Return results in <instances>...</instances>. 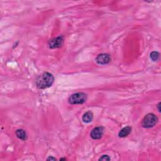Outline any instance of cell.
Wrapping results in <instances>:
<instances>
[{"mask_svg": "<svg viewBox=\"0 0 161 161\" xmlns=\"http://www.w3.org/2000/svg\"><path fill=\"white\" fill-rule=\"evenodd\" d=\"M54 81V78L52 74L48 72H45L39 76L35 80L37 87L40 90L47 89L51 87Z\"/></svg>", "mask_w": 161, "mask_h": 161, "instance_id": "6da1fadb", "label": "cell"}, {"mask_svg": "<svg viewBox=\"0 0 161 161\" xmlns=\"http://www.w3.org/2000/svg\"><path fill=\"white\" fill-rule=\"evenodd\" d=\"M158 121V118L154 113H149L142 121V126L145 128H150L155 126Z\"/></svg>", "mask_w": 161, "mask_h": 161, "instance_id": "7a4b0ae2", "label": "cell"}, {"mask_svg": "<svg viewBox=\"0 0 161 161\" xmlns=\"http://www.w3.org/2000/svg\"><path fill=\"white\" fill-rule=\"evenodd\" d=\"M87 100V95L84 93H77L72 94L69 98V103L71 105H80L83 104Z\"/></svg>", "mask_w": 161, "mask_h": 161, "instance_id": "3957f363", "label": "cell"}, {"mask_svg": "<svg viewBox=\"0 0 161 161\" xmlns=\"http://www.w3.org/2000/svg\"><path fill=\"white\" fill-rule=\"evenodd\" d=\"M64 37L59 36L56 38L50 40L48 42V45L50 49H57L62 47L64 44Z\"/></svg>", "mask_w": 161, "mask_h": 161, "instance_id": "277c9868", "label": "cell"}, {"mask_svg": "<svg viewBox=\"0 0 161 161\" xmlns=\"http://www.w3.org/2000/svg\"><path fill=\"white\" fill-rule=\"evenodd\" d=\"M104 133V128L103 126H98L92 130L90 135L94 140L100 139Z\"/></svg>", "mask_w": 161, "mask_h": 161, "instance_id": "5b68a950", "label": "cell"}, {"mask_svg": "<svg viewBox=\"0 0 161 161\" xmlns=\"http://www.w3.org/2000/svg\"><path fill=\"white\" fill-rule=\"evenodd\" d=\"M96 60L98 64L105 65L108 64L111 60V57L108 53H101L97 56Z\"/></svg>", "mask_w": 161, "mask_h": 161, "instance_id": "8992f818", "label": "cell"}, {"mask_svg": "<svg viewBox=\"0 0 161 161\" xmlns=\"http://www.w3.org/2000/svg\"><path fill=\"white\" fill-rule=\"evenodd\" d=\"M132 131V127H130V126H127L126 127H124V128H122L120 132L118 133V136L121 138H124L127 137L128 135H130V133H131Z\"/></svg>", "mask_w": 161, "mask_h": 161, "instance_id": "52a82bcc", "label": "cell"}, {"mask_svg": "<svg viewBox=\"0 0 161 161\" xmlns=\"http://www.w3.org/2000/svg\"><path fill=\"white\" fill-rule=\"evenodd\" d=\"M83 121L84 123H86V124H88V123H90L93 120V114L92 113L91 111H89V112H87L85 113L83 115Z\"/></svg>", "mask_w": 161, "mask_h": 161, "instance_id": "ba28073f", "label": "cell"}, {"mask_svg": "<svg viewBox=\"0 0 161 161\" xmlns=\"http://www.w3.org/2000/svg\"><path fill=\"white\" fill-rule=\"evenodd\" d=\"M16 135L19 139L25 140L27 139V134L26 132L23 129H18L16 131Z\"/></svg>", "mask_w": 161, "mask_h": 161, "instance_id": "9c48e42d", "label": "cell"}, {"mask_svg": "<svg viewBox=\"0 0 161 161\" xmlns=\"http://www.w3.org/2000/svg\"><path fill=\"white\" fill-rule=\"evenodd\" d=\"M159 58V53L158 52L154 51L151 53V59L153 61H157Z\"/></svg>", "mask_w": 161, "mask_h": 161, "instance_id": "30bf717a", "label": "cell"}, {"mask_svg": "<svg viewBox=\"0 0 161 161\" xmlns=\"http://www.w3.org/2000/svg\"><path fill=\"white\" fill-rule=\"evenodd\" d=\"M110 158L108 155H103L99 159V160H110Z\"/></svg>", "mask_w": 161, "mask_h": 161, "instance_id": "8fae6325", "label": "cell"}, {"mask_svg": "<svg viewBox=\"0 0 161 161\" xmlns=\"http://www.w3.org/2000/svg\"><path fill=\"white\" fill-rule=\"evenodd\" d=\"M160 104H161L160 103H159V104L158 105V110H159V112H160Z\"/></svg>", "mask_w": 161, "mask_h": 161, "instance_id": "7c38bea8", "label": "cell"}, {"mask_svg": "<svg viewBox=\"0 0 161 161\" xmlns=\"http://www.w3.org/2000/svg\"><path fill=\"white\" fill-rule=\"evenodd\" d=\"M47 160H56V159L52 158V157H49V158H47Z\"/></svg>", "mask_w": 161, "mask_h": 161, "instance_id": "4fadbf2b", "label": "cell"}, {"mask_svg": "<svg viewBox=\"0 0 161 161\" xmlns=\"http://www.w3.org/2000/svg\"><path fill=\"white\" fill-rule=\"evenodd\" d=\"M66 160V158H62V159H60V160Z\"/></svg>", "mask_w": 161, "mask_h": 161, "instance_id": "5bb4252c", "label": "cell"}]
</instances>
